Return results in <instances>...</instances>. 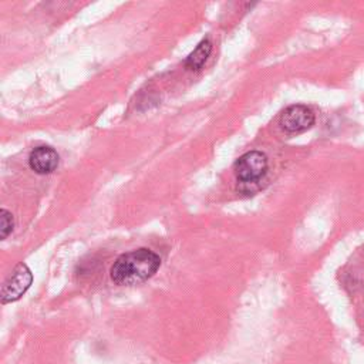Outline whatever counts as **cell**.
<instances>
[{"label": "cell", "mask_w": 364, "mask_h": 364, "mask_svg": "<svg viewBox=\"0 0 364 364\" xmlns=\"http://www.w3.org/2000/svg\"><path fill=\"white\" fill-rule=\"evenodd\" d=\"M161 266V259L149 249H136L121 255L111 267V279L118 286L139 284L152 277Z\"/></svg>", "instance_id": "obj_1"}, {"label": "cell", "mask_w": 364, "mask_h": 364, "mask_svg": "<svg viewBox=\"0 0 364 364\" xmlns=\"http://www.w3.org/2000/svg\"><path fill=\"white\" fill-rule=\"evenodd\" d=\"M267 171V158L259 151L243 154L235 162V173L237 178L236 189L243 195H253L262 189L260 179Z\"/></svg>", "instance_id": "obj_2"}, {"label": "cell", "mask_w": 364, "mask_h": 364, "mask_svg": "<svg viewBox=\"0 0 364 364\" xmlns=\"http://www.w3.org/2000/svg\"><path fill=\"white\" fill-rule=\"evenodd\" d=\"M31 282L33 274L30 269L24 263L17 264L1 287V303H11L18 300L30 287Z\"/></svg>", "instance_id": "obj_3"}, {"label": "cell", "mask_w": 364, "mask_h": 364, "mask_svg": "<svg viewBox=\"0 0 364 364\" xmlns=\"http://www.w3.org/2000/svg\"><path fill=\"white\" fill-rule=\"evenodd\" d=\"M280 127L289 134H297L309 129L314 124V114L306 105H290L280 115Z\"/></svg>", "instance_id": "obj_4"}, {"label": "cell", "mask_w": 364, "mask_h": 364, "mask_svg": "<svg viewBox=\"0 0 364 364\" xmlns=\"http://www.w3.org/2000/svg\"><path fill=\"white\" fill-rule=\"evenodd\" d=\"M28 165L36 173H50L58 165V154L50 146H37L30 154Z\"/></svg>", "instance_id": "obj_5"}, {"label": "cell", "mask_w": 364, "mask_h": 364, "mask_svg": "<svg viewBox=\"0 0 364 364\" xmlns=\"http://www.w3.org/2000/svg\"><path fill=\"white\" fill-rule=\"evenodd\" d=\"M210 51H212V43H210L208 38L202 40V41L196 46V48H195V50L188 55V58L185 60V67H186L188 70H192V71L200 70V68L203 67V64L206 63V60H208Z\"/></svg>", "instance_id": "obj_6"}, {"label": "cell", "mask_w": 364, "mask_h": 364, "mask_svg": "<svg viewBox=\"0 0 364 364\" xmlns=\"http://www.w3.org/2000/svg\"><path fill=\"white\" fill-rule=\"evenodd\" d=\"M13 226H14L13 215L9 210L1 209L0 210V237L6 239L13 230Z\"/></svg>", "instance_id": "obj_7"}]
</instances>
